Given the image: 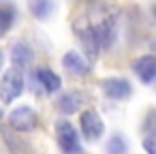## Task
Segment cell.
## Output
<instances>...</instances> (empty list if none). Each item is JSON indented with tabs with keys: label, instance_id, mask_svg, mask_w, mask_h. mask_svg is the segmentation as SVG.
<instances>
[{
	"label": "cell",
	"instance_id": "cell-1",
	"mask_svg": "<svg viewBox=\"0 0 156 154\" xmlns=\"http://www.w3.org/2000/svg\"><path fill=\"white\" fill-rule=\"evenodd\" d=\"M88 22H90L94 34L98 39L101 49H107L115 39V17H113V13L107 11V9H98V13L90 15Z\"/></svg>",
	"mask_w": 156,
	"mask_h": 154
},
{
	"label": "cell",
	"instance_id": "cell-2",
	"mask_svg": "<svg viewBox=\"0 0 156 154\" xmlns=\"http://www.w3.org/2000/svg\"><path fill=\"white\" fill-rule=\"evenodd\" d=\"M24 90V77L20 69H9L2 75L0 81V101L2 103H13Z\"/></svg>",
	"mask_w": 156,
	"mask_h": 154
},
{
	"label": "cell",
	"instance_id": "cell-3",
	"mask_svg": "<svg viewBox=\"0 0 156 154\" xmlns=\"http://www.w3.org/2000/svg\"><path fill=\"white\" fill-rule=\"evenodd\" d=\"M56 137H58V145H60V150L64 154H79L81 152L77 131L73 128V124L69 120H60L56 124Z\"/></svg>",
	"mask_w": 156,
	"mask_h": 154
},
{
	"label": "cell",
	"instance_id": "cell-4",
	"mask_svg": "<svg viewBox=\"0 0 156 154\" xmlns=\"http://www.w3.org/2000/svg\"><path fill=\"white\" fill-rule=\"evenodd\" d=\"M9 122H11V126H13L15 131L30 133V131L37 128V124H39V116H37V111L30 109V107H17V109L11 111Z\"/></svg>",
	"mask_w": 156,
	"mask_h": 154
},
{
	"label": "cell",
	"instance_id": "cell-5",
	"mask_svg": "<svg viewBox=\"0 0 156 154\" xmlns=\"http://www.w3.org/2000/svg\"><path fill=\"white\" fill-rule=\"evenodd\" d=\"M75 32H77V39L83 43V47H86L88 56H90V58H96V54H98L101 45H98V39H96V34H94V30H92V26H90L88 17L77 20V22H75Z\"/></svg>",
	"mask_w": 156,
	"mask_h": 154
},
{
	"label": "cell",
	"instance_id": "cell-6",
	"mask_svg": "<svg viewBox=\"0 0 156 154\" xmlns=\"http://www.w3.org/2000/svg\"><path fill=\"white\" fill-rule=\"evenodd\" d=\"M79 124H81V133H83V137L90 139V141L98 139V137L105 133V124H103L101 116H98L94 109H86V111H81V120H79Z\"/></svg>",
	"mask_w": 156,
	"mask_h": 154
},
{
	"label": "cell",
	"instance_id": "cell-7",
	"mask_svg": "<svg viewBox=\"0 0 156 154\" xmlns=\"http://www.w3.org/2000/svg\"><path fill=\"white\" fill-rule=\"evenodd\" d=\"M133 71L135 75L143 81V84H152L156 79V56H141L133 62Z\"/></svg>",
	"mask_w": 156,
	"mask_h": 154
},
{
	"label": "cell",
	"instance_id": "cell-8",
	"mask_svg": "<svg viewBox=\"0 0 156 154\" xmlns=\"http://www.w3.org/2000/svg\"><path fill=\"white\" fill-rule=\"evenodd\" d=\"M103 92L109 96V98H115V101H120V98H126L128 94H130V84L126 81V79H122V77H109V79H103Z\"/></svg>",
	"mask_w": 156,
	"mask_h": 154
},
{
	"label": "cell",
	"instance_id": "cell-9",
	"mask_svg": "<svg viewBox=\"0 0 156 154\" xmlns=\"http://www.w3.org/2000/svg\"><path fill=\"white\" fill-rule=\"evenodd\" d=\"M11 62L20 71L26 69V66H30V62H32V49H30V45L24 43V41L13 43V47H11Z\"/></svg>",
	"mask_w": 156,
	"mask_h": 154
},
{
	"label": "cell",
	"instance_id": "cell-10",
	"mask_svg": "<svg viewBox=\"0 0 156 154\" xmlns=\"http://www.w3.org/2000/svg\"><path fill=\"white\" fill-rule=\"evenodd\" d=\"M62 64H64V69H66L69 73L79 75V77L90 73V64H88V60H86L81 54H77V52H69V54H64Z\"/></svg>",
	"mask_w": 156,
	"mask_h": 154
},
{
	"label": "cell",
	"instance_id": "cell-11",
	"mask_svg": "<svg viewBox=\"0 0 156 154\" xmlns=\"http://www.w3.org/2000/svg\"><path fill=\"white\" fill-rule=\"evenodd\" d=\"M37 81H39V86L45 90V92H58L60 90V86H62V79L54 73V71H49V69H39L37 71Z\"/></svg>",
	"mask_w": 156,
	"mask_h": 154
},
{
	"label": "cell",
	"instance_id": "cell-12",
	"mask_svg": "<svg viewBox=\"0 0 156 154\" xmlns=\"http://www.w3.org/2000/svg\"><path fill=\"white\" fill-rule=\"evenodd\" d=\"M81 101H83V96H81L79 92H69V94L60 96V101H58V109H60L64 116H71V113L79 111Z\"/></svg>",
	"mask_w": 156,
	"mask_h": 154
},
{
	"label": "cell",
	"instance_id": "cell-13",
	"mask_svg": "<svg viewBox=\"0 0 156 154\" xmlns=\"http://www.w3.org/2000/svg\"><path fill=\"white\" fill-rule=\"evenodd\" d=\"M28 7H30V13L37 17V20H47L51 17L54 13V0H28Z\"/></svg>",
	"mask_w": 156,
	"mask_h": 154
},
{
	"label": "cell",
	"instance_id": "cell-14",
	"mask_svg": "<svg viewBox=\"0 0 156 154\" xmlns=\"http://www.w3.org/2000/svg\"><path fill=\"white\" fill-rule=\"evenodd\" d=\"M107 154H128V145L122 135H113L107 143Z\"/></svg>",
	"mask_w": 156,
	"mask_h": 154
},
{
	"label": "cell",
	"instance_id": "cell-15",
	"mask_svg": "<svg viewBox=\"0 0 156 154\" xmlns=\"http://www.w3.org/2000/svg\"><path fill=\"white\" fill-rule=\"evenodd\" d=\"M13 17H15L13 9L0 7V37H5V34L9 32V28H11V24H13Z\"/></svg>",
	"mask_w": 156,
	"mask_h": 154
},
{
	"label": "cell",
	"instance_id": "cell-16",
	"mask_svg": "<svg viewBox=\"0 0 156 154\" xmlns=\"http://www.w3.org/2000/svg\"><path fill=\"white\" fill-rule=\"evenodd\" d=\"M143 150L147 154H156V133H150L145 139H143Z\"/></svg>",
	"mask_w": 156,
	"mask_h": 154
},
{
	"label": "cell",
	"instance_id": "cell-17",
	"mask_svg": "<svg viewBox=\"0 0 156 154\" xmlns=\"http://www.w3.org/2000/svg\"><path fill=\"white\" fill-rule=\"evenodd\" d=\"M2 62H5V54H2V49H0V69H2Z\"/></svg>",
	"mask_w": 156,
	"mask_h": 154
},
{
	"label": "cell",
	"instance_id": "cell-18",
	"mask_svg": "<svg viewBox=\"0 0 156 154\" xmlns=\"http://www.w3.org/2000/svg\"><path fill=\"white\" fill-rule=\"evenodd\" d=\"M0 118H2V111H0Z\"/></svg>",
	"mask_w": 156,
	"mask_h": 154
}]
</instances>
